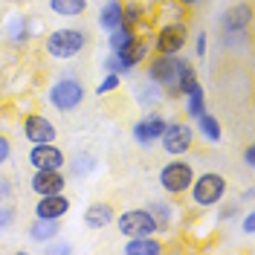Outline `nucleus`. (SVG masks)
<instances>
[{
	"instance_id": "f257e3e1",
	"label": "nucleus",
	"mask_w": 255,
	"mask_h": 255,
	"mask_svg": "<svg viewBox=\"0 0 255 255\" xmlns=\"http://www.w3.org/2000/svg\"><path fill=\"white\" fill-rule=\"evenodd\" d=\"M87 32L79 29V26H64V29H55L47 35V41H44V49H47L49 58H58V61H70V58H76L81 55L84 49H87Z\"/></svg>"
},
{
	"instance_id": "f03ea898",
	"label": "nucleus",
	"mask_w": 255,
	"mask_h": 255,
	"mask_svg": "<svg viewBox=\"0 0 255 255\" xmlns=\"http://www.w3.org/2000/svg\"><path fill=\"white\" fill-rule=\"evenodd\" d=\"M191 203L200 209H215L223 203V197H226V191H229V183H226V177L218 174V171H206V174L194 177L191 180Z\"/></svg>"
},
{
	"instance_id": "7ed1b4c3",
	"label": "nucleus",
	"mask_w": 255,
	"mask_h": 255,
	"mask_svg": "<svg viewBox=\"0 0 255 255\" xmlns=\"http://www.w3.org/2000/svg\"><path fill=\"white\" fill-rule=\"evenodd\" d=\"M84 96H87V90H84L81 79H76V76H61L58 81H52V84H49L47 102L55 108V111L73 113V111H79V108H81Z\"/></svg>"
},
{
	"instance_id": "20e7f679",
	"label": "nucleus",
	"mask_w": 255,
	"mask_h": 255,
	"mask_svg": "<svg viewBox=\"0 0 255 255\" xmlns=\"http://www.w3.org/2000/svg\"><path fill=\"white\" fill-rule=\"evenodd\" d=\"M157 180L168 194H186L189 186H191V180H194V165L186 162V159L174 157L171 162H165V165L159 168Z\"/></svg>"
},
{
	"instance_id": "39448f33",
	"label": "nucleus",
	"mask_w": 255,
	"mask_h": 255,
	"mask_svg": "<svg viewBox=\"0 0 255 255\" xmlns=\"http://www.w3.org/2000/svg\"><path fill=\"white\" fill-rule=\"evenodd\" d=\"M148 81L159 84L165 99H177V55L154 52V58L148 61Z\"/></svg>"
},
{
	"instance_id": "423d86ee",
	"label": "nucleus",
	"mask_w": 255,
	"mask_h": 255,
	"mask_svg": "<svg viewBox=\"0 0 255 255\" xmlns=\"http://www.w3.org/2000/svg\"><path fill=\"white\" fill-rule=\"evenodd\" d=\"M159 145L168 157H183L194 145V130H191L189 122H168L162 136H159Z\"/></svg>"
},
{
	"instance_id": "0eeeda50",
	"label": "nucleus",
	"mask_w": 255,
	"mask_h": 255,
	"mask_svg": "<svg viewBox=\"0 0 255 255\" xmlns=\"http://www.w3.org/2000/svg\"><path fill=\"white\" fill-rule=\"evenodd\" d=\"M119 223V232L125 238H139V235H157V223L151 218L148 209H128L119 218H113Z\"/></svg>"
},
{
	"instance_id": "6e6552de",
	"label": "nucleus",
	"mask_w": 255,
	"mask_h": 255,
	"mask_svg": "<svg viewBox=\"0 0 255 255\" xmlns=\"http://www.w3.org/2000/svg\"><path fill=\"white\" fill-rule=\"evenodd\" d=\"M186 41H189V26L183 20H174V23L159 26L151 49L154 52H162V55H180V49L186 47Z\"/></svg>"
},
{
	"instance_id": "1a4fd4ad",
	"label": "nucleus",
	"mask_w": 255,
	"mask_h": 255,
	"mask_svg": "<svg viewBox=\"0 0 255 255\" xmlns=\"http://www.w3.org/2000/svg\"><path fill=\"white\" fill-rule=\"evenodd\" d=\"M165 125H168V119H165V116H159V113H151V116L139 119L136 125L130 128L133 142L139 145V148H151L154 142H159V136H162Z\"/></svg>"
},
{
	"instance_id": "9d476101",
	"label": "nucleus",
	"mask_w": 255,
	"mask_h": 255,
	"mask_svg": "<svg viewBox=\"0 0 255 255\" xmlns=\"http://www.w3.org/2000/svg\"><path fill=\"white\" fill-rule=\"evenodd\" d=\"M29 165L32 168H55V171H61L67 165V157L55 142H35L29 148Z\"/></svg>"
},
{
	"instance_id": "9b49d317",
	"label": "nucleus",
	"mask_w": 255,
	"mask_h": 255,
	"mask_svg": "<svg viewBox=\"0 0 255 255\" xmlns=\"http://www.w3.org/2000/svg\"><path fill=\"white\" fill-rule=\"evenodd\" d=\"M20 130H23V136L32 145L35 142H55V136H58L55 125L49 122L47 116H41V113H26L23 122H20Z\"/></svg>"
},
{
	"instance_id": "f8f14e48",
	"label": "nucleus",
	"mask_w": 255,
	"mask_h": 255,
	"mask_svg": "<svg viewBox=\"0 0 255 255\" xmlns=\"http://www.w3.org/2000/svg\"><path fill=\"white\" fill-rule=\"evenodd\" d=\"M64 186H67V177L55 168H35V174L29 180V189L38 197L41 194H58V191H64Z\"/></svg>"
},
{
	"instance_id": "ddd939ff",
	"label": "nucleus",
	"mask_w": 255,
	"mask_h": 255,
	"mask_svg": "<svg viewBox=\"0 0 255 255\" xmlns=\"http://www.w3.org/2000/svg\"><path fill=\"white\" fill-rule=\"evenodd\" d=\"M70 212V197L58 191V194H41L35 203V218H49V221H61Z\"/></svg>"
},
{
	"instance_id": "4468645a",
	"label": "nucleus",
	"mask_w": 255,
	"mask_h": 255,
	"mask_svg": "<svg viewBox=\"0 0 255 255\" xmlns=\"http://www.w3.org/2000/svg\"><path fill=\"white\" fill-rule=\"evenodd\" d=\"M113 218H116V209L108 200H96L84 209V226L87 229H105L113 223Z\"/></svg>"
},
{
	"instance_id": "2eb2a0df",
	"label": "nucleus",
	"mask_w": 255,
	"mask_h": 255,
	"mask_svg": "<svg viewBox=\"0 0 255 255\" xmlns=\"http://www.w3.org/2000/svg\"><path fill=\"white\" fill-rule=\"evenodd\" d=\"M250 20H253V9H250L247 3H235V6L226 9V15H223V29H226V35L247 32Z\"/></svg>"
},
{
	"instance_id": "dca6fc26",
	"label": "nucleus",
	"mask_w": 255,
	"mask_h": 255,
	"mask_svg": "<svg viewBox=\"0 0 255 255\" xmlns=\"http://www.w3.org/2000/svg\"><path fill=\"white\" fill-rule=\"evenodd\" d=\"M61 235V221H49V218H35L29 223V238L35 244H49Z\"/></svg>"
},
{
	"instance_id": "f3484780",
	"label": "nucleus",
	"mask_w": 255,
	"mask_h": 255,
	"mask_svg": "<svg viewBox=\"0 0 255 255\" xmlns=\"http://www.w3.org/2000/svg\"><path fill=\"white\" fill-rule=\"evenodd\" d=\"M96 23L102 32H111L116 26H122V3L119 0H105L99 6V15H96Z\"/></svg>"
},
{
	"instance_id": "a211bd4d",
	"label": "nucleus",
	"mask_w": 255,
	"mask_h": 255,
	"mask_svg": "<svg viewBox=\"0 0 255 255\" xmlns=\"http://www.w3.org/2000/svg\"><path fill=\"white\" fill-rule=\"evenodd\" d=\"M197 130H200V136L206 139L209 145H218L223 139V128H221V122H218V116L215 113H209V111H203L197 119Z\"/></svg>"
},
{
	"instance_id": "6ab92c4d",
	"label": "nucleus",
	"mask_w": 255,
	"mask_h": 255,
	"mask_svg": "<svg viewBox=\"0 0 255 255\" xmlns=\"http://www.w3.org/2000/svg\"><path fill=\"white\" fill-rule=\"evenodd\" d=\"M125 253L128 255H159V253H165V247L154 235H139V238H128Z\"/></svg>"
},
{
	"instance_id": "aec40b11",
	"label": "nucleus",
	"mask_w": 255,
	"mask_h": 255,
	"mask_svg": "<svg viewBox=\"0 0 255 255\" xmlns=\"http://www.w3.org/2000/svg\"><path fill=\"white\" fill-rule=\"evenodd\" d=\"M183 99H186L183 108H186V116H189V119H197L200 113L206 111V90L200 87V81H197L194 87H189V90L183 93Z\"/></svg>"
},
{
	"instance_id": "412c9836",
	"label": "nucleus",
	"mask_w": 255,
	"mask_h": 255,
	"mask_svg": "<svg viewBox=\"0 0 255 255\" xmlns=\"http://www.w3.org/2000/svg\"><path fill=\"white\" fill-rule=\"evenodd\" d=\"M116 55H119V58L130 67V70H133V67H139V64L151 55V47H148V41H145V38H139V35H136V38H133V44H130L128 49H122V52H116Z\"/></svg>"
},
{
	"instance_id": "4be33fe9",
	"label": "nucleus",
	"mask_w": 255,
	"mask_h": 255,
	"mask_svg": "<svg viewBox=\"0 0 255 255\" xmlns=\"http://www.w3.org/2000/svg\"><path fill=\"white\" fill-rule=\"evenodd\" d=\"M145 209L151 212V218L157 223V232H168V229H171V223H174V206H171V203L154 200V203H148Z\"/></svg>"
},
{
	"instance_id": "5701e85b",
	"label": "nucleus",
	"mask_w": 255,
	"mask_h": 255,
	"mask_svg": "<svg viewBox=\"0 0 255 255\" xmlns=\"http://www.w3.org/2000/svg\"><path fill=\"white\" fill-rule=\"evenodd\" d=\"M96 165H99L96 154H90V151H76V154H73V159H70V174L76 177V180H81V177H90L96 171Z\"/></svg>"
},
{
	"instance_id": "b1692460",
	"label": "nucleus",
	"mask_w": 255,
	"mask_h": 255,
	"mask_svg": "<svg viewBox=\"0 0 255 255\" xmlns=\"http://www.w3.org/2000/svg\"><path fill=\"white\" fill-rule=\"evenodd\" d=\"M26 26H29V20H26V17L12 15V17H9V23L3 26V35H6V38H9V41L15 44V47H23V44L29 41V35H32V32L26 29Z\"/></svg>"
},
{
	"instance_id": "393cba45",
	"label": "nucleus",
	"mask_w": 255,
	"mask_h": 255,
	"mask_svg": "<svg viewBox=\"0 0 255 255\" xmlns=\"http://www.w3.org/2000/svg\"><path fill=\"white\" fill-rule=\"evenodd\" d=\"M194 84H197V70H194V64L177 55V96H183L189 87H194Z\"/></svg>"
},
{
	"instance_id": "a878e982",
	"label": "nucleus",
	"mask_w": 255,
	"mask_h": 255,
	"mask_svg": "<svg viewBox=\"0 0 255 255\" xmlns=\"http://www.w3.org/2000/svg\"><path fill=\"white\" fill-rule=\"evenodd\" d=\"M49 12L61 17H79L87 12V0H49Z\"/></svg>"
},
{
	"instance_id": "bb28decb",
	"label": "nucleus",
	"mask_w": 255,
	"mask_h": 255,
	"mask_svg": "<svg viewBox=\"0 0 255 255\" xmlns=\"http://www.w3.org/2000/svg\"><path fill=\"white\" fill-rule=\"evenodd\" d=\"M133 38H136V29H130V26H116V29L108 32V44H111V52H122L133 44Z\"/></svg>"
},
{
	"instance_id": "cd10ccee",
	"label": "nucleus",
	"mask_w": 255,
	"mask_h": 255,
	"mask_svg": "<svg viewBox=\"0 0 255 255\" xmlns=\"http://www.w3.org/2000/svg\"><path fill=\"white\" fill-rule=\"evenodd\" d=\"M162 99H165V93H162V87L154 84V81H145V84L136 87V102H139L142 108H154V105H159Z\"/></svg>"
},
{
	"instance_id": "c85d7f7f",
	"label": "nucleus",
	"mask_w": 255,
	"mask_h": 255,
	"mask_svg": "<svg viewBox=\"0 0 255 255\" xmlns=\"http://www.w3.org/2000/svg\"><path fill=\"white\" fill-rule=\"evenodd\" d=\"M142 17H145L142 3H122V26L136 29V26L142 23Z\"/></svg>"
},
{
	"instance_id": "c756f323",
	"label": "nucleus",
	"mask_w": 255,
	"mask_h": 255,
	"mask_svg": "<svg viewBox=\"0 0 255 255\" xmlns=\"http://www.w3.org/2000/svg\"><path fill=\"white\" fill-rule=\"evenodd\" d=\"M15 221H17L15 206H12L9 200H3V203H0V235H3V232H9V229L15 226Z\"/></svg>"
},
{
	"instance_id": "7c9ffc66",
	"label": "nucleus",
	"mask_w": 255,
	"mask_h": 255,
	"mask_svg": "<svg viewBox=\"0 0 255 255\" xmlns=\"http://www.w3.org/2000/svg\"><path fill=\"white\" fill-rule=\"evenodd\" d=\"M102 67H105V73H116V76H128V73H133V70H130V67L116 55V52H111V55L102 61Z\"/></svg>"
},
{
	"instance_id": "2f4dec72",
	"label": "nucleus",
	"mask_w": 255,
	"mask_h": 255,
	"mask_svg": "<svg viewBox=\"0 0 255 255\" xmlns=\"http://www.w3.org/2000/svg\"><path fill=\"white\" fill-rule=\"evenodd\" d=\"M119 79L122 76H116V73H105V79L99 81V87H96V96H108L113 90H119Z\"/></svg>"
},
{
	"instance_id": "473e14b6",
	"label": "nucleus",
	"mask_w": 255,
	"mask_h": 255,
	"mask_svg": "<svg viewBox=\"0 0 255 255\" xmlns=\"http://www.w3.org/2000/svg\"><path fill=\"white\" fill-rule=\"evenodd\" d=\"M12 197H15L12 180H9V177H0V203H3V200H12Z\"/></svg>"
},
{
	"instance_id": "72a5a7b5",
	"label": "nucleus",
	"mask_w": 255,
	"mask_h": 255,
	"mask_svg": "<svg viewBox=\"0 0 255 255\" xmlns=\"http://www.w3.org/2000/svg\"><path fill=\"white\" fill-rule=\"evenodd\" d=\"M9 157H12V142H9V136L0 133V168L9 162Z\"/></svg>"
},
{
	"instance_id": "f704fd0d",
	"label": "nucleus",
	"mask_w": 255,
	"mask_h": 255,
	"mask_svg": "<svg viewBox=\"0 0 255 255\" xmlns=\"http://www.w3.org/2000/svg\"><path fill=\"white\" fill-rule=\"evenodd\" d=\"M206 44H209L206 32H200V35L194 38V55H197V58H203V55H206Z\"/></svg>"
},
{
	"instance_id": "c9c22d12",
	"label": "nucleus",
	"mask_w": 255,
	"mask_h": 255,
	"mask_svg": "<svg viewBox=\"0 0 255 255\" xmlns=\"http://www.w3.org/2000/svg\"><path fill=\"white\" fill-rule=\"evenodd\" d=\"M47 253H73V244H55V241H49Z\"/></svg>"
},
{
	"instance_id": "e433bc0d",
	"label": "nucleus",
	"mask_w": 255,
	"mask_h": 255,
	"mask_svg": "<svg viewBox=\"0 0 255 255\" xmlns=\"http://www.w3.org/2000/svg\"><path fill=\"white\" fill-rule=\"evenodd\" d=\"M232 218H238V203H229L221 212V221H232Z\"/></svg>"
},
{
	"instance_id": "4c0bfd02",
	"label": "nucleus",
	"mask_w": 255,
	"mask_h": 255,
	"mask_svg": "<svg viewBox=\"0 0 255 255\" xmlns=\"http://www.w3.org/2000/svg\"><path fill=\"white\" fill-rule=\"evenodd\" d=\"M244 162H247V168H255V148L253 145L244 148Z\"/></svg>"
},
{
	"instance_id": "58836bf2",
	"label": "nucleus",
	"mask_w": 255,
	"mask_h": 255,
	"mask_svg": "<svg viewBox=\"0 0 255 255\" xmlns=\"http://www.w3.org/2000/svg\"><path fill=\"white\" fill-rule=\"evenodd\" d=\"M253 232H255V215L250 212V215L244 218V235H253Z\"/></svg>"
},
{
	"instance_id": "ea45409f",
	"label": "nucleus",
	"mask_w": 255,
	"mask_h": 255,
	"mask_svg": "<svg viewBox=\"0 0 255 255\" xmlns=\"http://www.w3.org/2000/svg\"><path fill=\"white\" fill-rule=\"evenodd\" d=\"M177 3H183V6H197L200 0H177Z\"/></svg>"
}]
</instances>
